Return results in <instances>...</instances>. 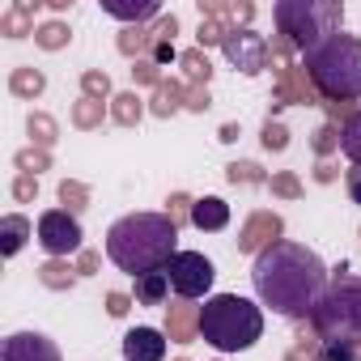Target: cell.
Returning <instances> with one entry per match:
<instances>
[{"label": "cell", "instance_id": "obj_1", "mask_svg": "<svg viewBox=\"0 0 361 361\" xmlns=\"http://www.w3.org/2000/svg\"><path fill=\"white\" fill-rule=\"evenodd\" d=\"M251 285H255L259 306H268L285 319H310L331 289V272L310 247L276 238L255 255Z\"/></svg>", "mask_w": 361, "mask_h": 361}, {"label": "cell", "instance_id": "obj_2", "mask_svg": "<svg viewBox=\"0 0 361 361\" xmlns=\"http://www.w3.org/2000/svg\"><path fill=\"white\" fill-rule=\"evenodd\" d=\"M178 255V226L170 213H128L106 230V259L132 281L161 272Z\"/></svg>", "mask_w": 361, "mask_h": 361}, {"label": "cell", "instance_id": "obj_3", "mask_svg": "<svg viewBox=\"0 0 361 361\" xmlns=\"http://www.w3.org/2000/svg\"><path fill=\"white\" fill-rule=\"evenodd\" d=\"M200 336L217 353H247L264 336V310L238 293H213L200 306Z\"/></svg>", "mask_w": 361, "mask_h": 361}, {"label": "cell", "instance_id": "obj_4", "mask_svg": "<svg viewBox=\"0 0 361 361\" xmlns=\"http://www.w3.org/2000/svg\"><path fill=\"white\" fill-rule=\"evenodd\" d=\"M306 60V77L314 81V90L323 98H361V39L357 35H331L323 43H314L310 51H302Z\"/></svg>", "mask_w": 361, "mask_h": 361}, {"label": "cell", "instance_id": "obj_5", "mask_svg": "<svg viewBox=\"0 0 361 361\" xmlns=\"http://www.w3.org/2000/svg\"><path fill=\"white\" fill-rule=\"evenodd\" d=\"M310 323L319 340H340V344L361 348V276H348V272L331 276V289L310 314Z\"/></svg>", "mask_w": 361, "mask_h": 361}, {"label": "cell", "instance_id": "obj_6", "mask_svg": "<svg viewBox=\"0 0 361 361\" xmlns=\"http://www.w3.org/2000/svg\"><path fill=\"white\" fill-rule=\"evenodd\" d=\"M281 35H289L293 47L310 51L314 43L340 35L344 26V5L340 0H281V5L272 9Z\"/></svg>", "mask_w": 361, "mask_h": 361}, {"label": "cell", "instance_id": "obj_7", "mask_svg": "<svg viewBox=\"0 0 361 361\" xmlns=\"http://www.w3.org/2000/svg\"><path fill=\"white\" fill-rule=\"evenodd\" d=\"M166 276H170V289H174L178 298H188V302L204 298V302H209V289H213V281H217V268H213V259L200 255V251H178V255L166 264Z\"/></svg>", "mask_w": 361, "mask_h": 361}, {"label": "cell", "instance_id": "obj_8", "mask_svg": "<svg viewBox=\"0 0 361 361\" xmlns=\"http://www.w3.org/2000/svg\"><path fill=\"white\" fill-rule=\"evenodd\" d=\"M35 234H39V247L47 255H73L81 251V221L68 213V209H47L39 221H35Z\"/></svg>", "mask_w": 361, "mask_h": 361}, {"label": "cell", "instance_id": "obj_9", "mask_svg": "<svg viewBox=\"0 0 361 361\" xmlns=\"http://www.w3.org/2000/svg\"><path fill=\"white\" fill-rule=\"evenodd\" d=\"M221 51H226V60H230L234 68H243L247 77L264 73V64H268V39L255 35V30H234V35H226Z\"/></svg>", "mask_w": 361, "mask_h": 361}, {"label": "cell", "instance_id": "obj_10", "mask_svg": "<svg viewBox=\"0 0 361 361\" xmlns=\"http://www.w3.org/2000/svg\"><path fill=\"white\" fill-rule=\"evenodd\" d=\"M0 361H64L56 340H47L43 331H13L0 344Z\"/></svg>", "mask_w": 361, "mask_h": 361}, {"label": "cell", "instance_id": "obj_11", "mask_svg": "<svg viewBox=\"0 0 361 361\" xmlns=\"http://www.w3.org/2000/svg\"><path fill=\"white\" fill-rule=\"evenodd\" d=\"M166 357V340L157 327H132L123 336V361H161Z\"/></svg>", "mask_w": 361, "mask_h": 361}, {"label": "cell", "instance_id": "obj_12", "mask_svg": "<svg viewBox=\"0 0 361 361\" xmlns=\"http://www.w3.org/2000/svg\"><path fill=\"white\" fill-rule=\"evenodd\" d=\"M192 226L204 230V234L226 230V226H230V204H226L221 196H204V200H196V204H192Z\"/></svg>", "mask_w": 361, "mask_h": 361}, {"label": "cell", "instance_id": "obj_13", "mask_svg": "<svg viewBox=\"0 0 361 361\" xmlns=\"http://www.w3.org/2000/svg\"><path fill=\"white\" fill-rule=\"evenodd\" d=\"M132 293H136L140 306H161L166 293H170V276H166V268H161V272H145V276H136V281H132Z\"/></svg>", "mask_w": 361, "mask_h": 361}, {"label": "cell", "instance_id": "obj_14", "mask_svg": "<svg viewBox=\"0 0 361 361\" xmlns=\"http://www.w3.org/2000/svg\"><path fill=\"white\" fill-rule=\"evenodd\" d=\"M26 234H30V221L18 217V213H9L5 221H0V251H5V255H18L22 243H26Z\"/></svg>", "mask_w": 361, "mask_h": 361}, {"label": "cell", "instance_id": "obj_15", "mask_svg": "<svg viewBox=\"0 0 361 361\" xmlns=\"http://www.w3.org/2000/svg\"><path fill=\"white\" fill-rule=\"evenodd\" d=\"M340 153H344L353 166H361V111L340 123Z\"/></svg>", "mask_w": 361, "mask_h": 361}, {"label": "cell", "instance_id": "obj_16", "mask_svg": "<svg viewBox=\"0 0 361 361\" xmlns=\"http://www.w3.org/2000/svg\"><path fill=\"white\" fill-rule=\"evenodd\" d=\"M102 9H106L111 18H119V22H145V18L157 13V0H145V5H115V0H106Z\"/></svg>", "mask_w": 361, "mask_h": 361}, {"label": "cell", "instance_id": "obj_17", "mask_svg": "<svg viewBox=\"0 0 361 361\" xmlns=\"http://www.w3.org/2000/svg\"><path fill=\"white\" fill-rule=\"evenodd\" d=\"M319 361H357V348L340 340H319Z\"/></svg>", "mask_w": 361, "mask_h": 361}, {"label": "cell", "instance_id": "obj_18", "mask_svg": "<svg viewBox=\"0 0 361 361\" xmlns=\"http://www.w3.org/2000/svg\"><path fill=\"white\" fill-rule=\"evenodd\" d=\"M344 188H348L353 204H361V166H353V170H348V178H344Z\"/></svg>", "mask_w": 361, "mask_h": 361}]
</instances>
